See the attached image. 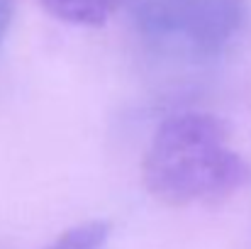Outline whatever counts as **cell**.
Listing matches in <instances>:
<instances>
[{"instance_id": "obj_1", "label": "cell", "mask_w": 251, "mask_h": 249, "mask_svg": "<svg viewBox=\"0 0 251 249\" xmlns=\"http://www.w3.org/2000/svg\"><path fill=\"white\" fill-rule=\"evenodd\" d=\"M144 183L168 205H195L229 198L244 188L251 168L232 147L225 120L210 112L166 117L144 154Z\"/></svg>"}, {"instance_id": "obj_2", "label": "cell", "mask_w": 251, "mask_h": 249, "mask_svg": "<svg viewBox=\"0 0 251 249\" xmlns=\"http://www.w3.org/2000/svg\"><path fill=\"white\" fill-rule=\"evenodd\" d=\"M247 22V0H142L134 10L142 42L185 64H207L232 52Z\"/></svg>"}, {"instance_id": "obj_3", "label": "cell", "mask_w": 251, "mask_h": 249, "mask_svg": "<svg viewBox=\"0 0 251 249\" xmlns=\"http://www.w3.org/2000/svg\"><path fill=\"white\" fill-rule=\"evenodd\" d=\"M49 15L78 27H98L107 22L127 0H39Z\"/></svg>"}, {"instance_id": "obj_4", "label": "cell", "mask_w": 251, "mask_h": 249, "mask_svg": "<svg viewBox=\"0 0 251 249\" xmlns=\"http://www.w3.org/2000/svg\"><path fill=\"white\" fill-rule=\"evenodd\" d=\"M110 240L112 227L102 220H90L66 230L44 249H110Z\"/></svg>"}, {"instance_id": "obj_5", "label": "cell", "mask_w": 251, "mask_h": 249, "mask_svg": "<svg viewBox=\"0 0 251 249\" xmlns=\"http://www.w3.org/2000/svg\"><path fill=\"white\" fill-rule=\"evenodd\" d=\"M12 12H15V2H12V0H0V49H2L5 37H7V32H10Z\"/></svg>"}]
</instances>
